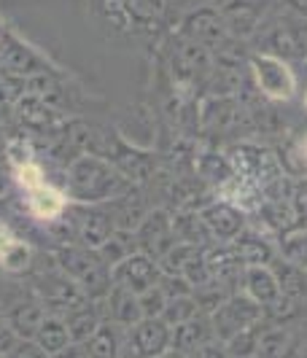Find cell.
Returning <instances> with one entry per match:
<instances>
[{
	"label": "cell",
	"mask_w": 307,
	"mask_h": 358,
	"mask_svg": "<svg viewBox=\"0 0 307 358\" xmlns=\"http://www.w3.org/2000/svg\"><path fill=\"white\" fill-rule=\"evenodd\" d=\"M14 113H17V119L22 124L36 129V132H46V129H55L57 124L68 122L59 108L49 106L43 97H38L33 92H24L14 103Z\"/></svg>",
	"instance_id": "30bf717a"
},
{
	"label": "cell",
	"mask_w": 307,
	"mask_h": 358,
	"mask_svg": "<svg viewBox=\"0 0 307 358\" xmlns=\"http://www.w3.org/2000/svg\"><path fill=\"white\" fill-rule=\"evenodd\" d=\"M251 73L259 92L272 103H289L297 94V76L291 65L275 54H253Z\"/></svg>",
	"instance_id": "3957f363"
},
{
	"label": "cell",
	"mask_w": 307,
	"mask_h": 358,
	"mask_svg": "<svg viewBox=\"0 0 307 358\" xmlns=\"http://www.w3.org/2000/svg\"><path fill=\"white\" fill-rule=\"evenodd\" d=\"M283 253L297 267L307 264V234H289L286 243H283Z\"/></svg>",
	"instance_id": "4316f807"
},
{
	"label": "cell",
	"mask_w": 307,
	"mask_h": 358,
	"mask_svg": "<svg viewBox=\"0 0 307 358\" xmlns=\"http://www.w3.org/2000/svg\"><path fill=\"white\" fill-rule=\"evenodd\" d=\"M135 243H138V251L148 253L151 259H159L164 251H170L178 243L176 240L173 218L164 213V210L145 213V218L138 224V229H135Z\"/></svg>",
	"instance_id": "52a82bcc"
},
{
	"label": "cell",
	"mask_w": 307,
	"mask_h": 358,
	"mask_svg": "<svg viewBox=\"0 0 307 358\" xmlns=\"http://www.w3.org/2000/svg\"><path fill=\"white\" fill-rule=\"evenodd\" d=\"M138 302H141V310H143V318H162L164 305H167V294L162 291V286H154L143 291L138 296Z\"/></svg>",
	"instance_id": "484cf974"
},
{
	"label": "cell",
	"mask_w": 307,
	"mask_h": 358,
	"mask_svg": "<svg viewBox=\"0 0 307 358\" xmlns=\"http://www.w3.org/2000/svg\"><path fill=\"white\" fill-rule=\"evenodd\" d=\"M194 315H199V305H197V299H194V294H189V296L167 299L164 313H162V321L167 323L170 329H176V326H181V323L192 321Z\"/></svg>",
	"instance_id": "7402d4cb"
},
{
	"label": "cell",
	"mask_w": 307,
	"mask_h": 358,
	"mask_svg": "<svg viewBox=\"0 0 307 358\" xmlns=\"http://www.w3.org/2000/svg\"><path fill=\"white\" fill-rule=\"evenodd\" d=\"M302 154H305V159H307V138L302 141Z\"/></svg>",
	"instance_id": "e575fe53"
},
{
	"label": "cell",
	"mask_w": 307,
	"mask_h": 358,
	"mask_svg": "<svg viewBox=\"0 0 307 358\" xmlns=\"http://www.w3.org/2000/svg\"><path fill=\"white\" fill-rule=\"evenodd\" d=\"M262 310L264 307L256 305L251 296H245V294L243 296H232V299H224L213 310V315H210V326H213L216 340L229 342L235 334L256 326V323L262 321Z\"/></svg>",
	"instance_id": "277c9868"
},
{
	"label": "cell",
	"mask_w": 307,
	"mask_h": 358,
	"mask_svg": "<svg viewBox=\"0 0 307 358\" xmlns=\"http://www.w3.org/2000/svg\"><path fill=\"white\" fill-rule=\"evenodd\" d=\"M243 288H245V296H251L253 302L262 307L275 305V302L283 296V294H280V283H278V275H275L270 267H264V264H251V267H245Z\"/></svg>",
	"instance_id": "7c38bea8"
},
{
	"label": "cell",
	"mask_w": 307,
	"mask_h": 358,
	"mask_svg": "<svg viewBox=\"0 0 307 358\" xmlns=\"http://www.w3.org/2000/svg\"><path fill=\"white\" fill-rule=\"evenodd\" d=\"M14 237H17V234H14V229H11L6 221H0V256H3V251H6V248L14 243Z\"/></svg>",
	"instance_id": "1f68e13d"
},
{
	"label": "cell",
	"mask_w": 307,
	"mask_h": 358,
	"mask_svg": "<svg viewBox=\"0 0 307 358\" xmlns=\"http://www.w3.org/2000/svg\"><path fill=\"white\" fill-rule=\"evenodd\" d=\"M87 348L90 358H119V345H122V329L116 323L103 321L97 326V331L87 342H81Z\"/></svg>",
	"instance_id": "ac0fdd59"
},
{
	"label": "cell",
	"mask_w": 307,
	"mask_h": 358,
	"mask_svg": "<svg viewBox=\"0 0 307 358\" xmlns=\"http://www.w3.org/2000/svg\"><path fill=\"white\" fill-rule=\"evenodd\" d=\"M173 329L162 318H141L135 326L122 329L119 358H157L170 348Z\"/></svg>",
	"instance_id": "7a4b0ae2"
},
{
	"label": "cell",
	"mask_w": 307,
	"mask_h": 358,
	"mask_svg": "<svg viewBox=\"0 0 307 358\" xmlns=\"http://www.w3.org/2000/svg\"><path fill=\"white\" fill-rule=\"evenodd\" d=\"M202 224L208 227V232L221 237V240H235L240 229H243V210L235 208L232 202H218V205H210L205 208L202 213Z\"/></svg>",
	"instance_id": "4fadbf2b"
},
{
	"label": "cell",
	"mask_w": 307,
	"mask_h": 358,
	"mask_svg": "<svg viewBox=\"0 0 307 358\" xmlns=\"http://www.w3.org/2000/svg\"><path fill=\"white\" fill-rule=\"evenodd\" d=\"M46 315L49 313H46L43 302H19V305L6 310V321H8V326L17 331L22 340H33L38 326L43 323Z\"/></svg>",
	"instance_id": "2e32d148"
},
{
	"label": "cell",
	"mask_w": 307,
	"mask_h": 358,
	"mask_svg": "<svg viewBox=\"0 0 307 358\" xmlns=\"http://www.w3.org/2000/svg\"><path fill=\"white\" fill-rule=\"evenodd\" d=\"M6 358H52L36 340H22Z\"/></svg>",
	"instance_id": "83f0119b"
},
{
	"label": "cell",
	"mask_w": 307,
	"mask_h": 358,
	"mask_svg": "<svg viewBox=\"0 0 307 358\" xmlns=\"http://www.w3.org/2000/svg\"><path fill=\"white\" fill-rule=\"evenodd\" d=\"M213 337H216V334H213V326L205 321V318L194 315L192 321H186V323H181V326H176V329H173L170 348L181 350L183 356H186V353H192V350L202 348L205 342H210Z\"/></svg>",
	"instance_id": "e0dca14e"
},
{
	"label": "cell",
	"mask_w": 307,
	"mask_h": 358,
	"mask_svg": "<svg viewBox=\"0 0 307 358\" xmlns=\"http://www.w3.org/2000/svg\"><path fill=\"white\" fill-rule=\"evenodd\" d=\"M52 358H90V353H87V348H84L81 342H71L68 348H62V350L55 353Z\"/></svg>",
	"instance_id": "4dcf8cb0"
},
{
	"label": "cell",
	"mask_w": 307,
	"mask_h": 358,
	"mask_svg": "<svg viewBox=\"0 0 307 358\" xmlns=\"http://www.w3.org/2000/svg\"><path fill=\"white\" fill-rule=\"evenodd\" d=\"M73 227H76V243L87 248H100L116 232L110 213L100 205H81V210L73 213Z\"/></svg>",
	"instance_id": "9c48e42d"
},
{
	"label": "cell",
	"mask_w": 307,
	"mask_h": 358,
	"mask_svg": "<svg viewBox=\"0 0 307 358\" xmlns=\"http://www.w3.org/2000/svg\"><path fill=\"white\" fill-rule=\"evenodd\" d=\"M232 253H235L237 259L243 262V264H270L272 262V248L262 240V237H256V234H237L235 240H232Z\"/></svg>",
	"instance_id": "ffe728a7"
},
{
	"label": "cell",
	"mask_w": 307,
	"mask_h": 358,
	"mask_svg": "<svg viewBox=\"0 0 307 358\" xmlns=\"http://www.w3.org/2000/svg\"><path fill=\"white\" fill-rule=\"evenodd\" d=\"M280 294H286L289 299H299V296H305L307 291V283L305 278H302V272H299V267L297 264H283V269H280Z\"/></svg>",
	"instance_id": "d4e9b609"
},
{
	"label": "cell",
	"mask_w": 307,
	"mask_h": 358,
	"mask_svg": "<svg viewBox=\"0 0 307 358\" xmlns=\"http://www.w3.org/2000/svg\"><path fill=\"white\" fill-rule=\"evenodd\" d=\"M22 197H24V210H27V215L33 221H41V224H52L57 218H62V215L68 213V208H71L68 194L62 189L52 186L49 180L24 189Z\"/></svg>",
	"instance_id": "ba28073f"
},
{
	"label": "cell",
	"mask_w": 307,
	"mask_h": 358,
	"mask_svg": "<svg viewBox=\"0 0 307 358\" xmlns=\"http://www.w3.org/2000/svg\"><path fill=\"white\" fill-rule=\"evenodd\" d=\"M110 278H113V286L124 288V291H132V294L141 296L148 288L159 286L162 269H159V264H157L148 253L135 251L110 267Z\"/></svg>",
	"instance_id": "5b68a950"
},
{
	"label": "cell",
	"mask_w": 307,
	"mask_h": 358,
	"mask_svg": "<svg viewBox=\"0 0 307 358\" xmlns=\"http://www.w3.org/2000/svg\"><path fill=\"white\" fill-rule=\"evenodd\" d=\"M110 218H113V224H116V229H127V232H132V229H138V224L145 218V199L143 194L138 192V189H127L122 197L110 199Z\"/></svg>",
	"instance_id": "5bb4252c"
},
{
	"label": "cell",
	"mask_w": 307,
	"mask_h": 358,
	"mask_svg": "<svg viewBox=\"0 0 307 358\" xmlns=\"http://www.w3.org/2000/svg\"><path fill=\"white\" fill-rule=\"evenodd\" d=\"M33 264H36V251L22 237H14V243L0 256V267H3V272H8V275H24V272L33 269Z\"/></svg>",
	"instance_id": "44dd1931"
},
{
	"label": "cell",
	"mask_w": 307,
	"mask_h": 358,
	"mask_svg": "<svg viewBox=\"0 0 307 358\" xmlns=\"http://www.w3.org/2000/svg\"><path fill=\"white\" fill-rule=\"evenodd\" d=\"M19 342H22V337H19L17 331L8 326V321L6 318H0V358H6L14 348H17Z\"/></svg>",
	"instance_id": "f1b7e54d"
},
{
	"label": "cell",
	"mask_w": 307,
	"mask_h": 358,
	"mask_svg": "<svg viewBox=\"0 0 307 358\" xmlns=\"http://www.w3.org/2000/svg\"><path fill=\"white\" fill-rule=\"evenodd\" d=\"M36 159V151H33V143L27 141V138H8L6 141V164L11 167V170H17L22 164H27V162Z\"/></svg>",
	"instance_id": "cb8c5ba5"
},
{
	"label": "cell",
	"mask_w": 307,
	"mask_h": 358,
	"mask_svg": "<svg viewBox=\"0 0 307 358\" xmlns=\"http://www.w3.org/2000/svg\"><path fill=\"white\" fill-rule=\"evenodd\" d=\"M62 321L68 326V334H71L73 342H87L97 331V326L103 323V315L97 310V302H81V305L65 310Z\"/></svg>",
	"instance_id": "9a60e30c"
},
{
	"label": "cell",
	"mask_w": 307,
	"mask_h": 358,
	"mask_svg": "<svg viewBox=\"0 0 307 358\" xmlns=\"http://www.w3.org/2000/svg\"><path fill=\"white\" fill-rule=\"evenodd\" d=\"M245 358H259V356H245Z\"/></svg>",
	"instance_id": "8d00e7d4"
},
{
	"label": "cell",
	"mask_w": 307,
	"mask_h": 358,
	"mask_svg": "<svg viewBox=\"0 0 307 358\" xmlns=\"http://www.w3.org/2000/svg\"><path fill=\"white\" fill-rule=\"evenodd\" d=\"M6 33H8V27H6V24H3V22H0V38L6 36Z\"/></svg>",
	"instance_id": "836d02e7"
},
{
	"label": "cell",
	"mask_w": 307,
	"mask_h": 358,
	"mask_svg": "<svg viewBox=\"0 0 307 358\" xmlns=\"http://www.w3.org/2000/svg\"><path fill=\"white\" fill-rule=\"evenodd\" d=\"M0 71L19 78H30L38 73H57L46 57H41L30 43L19 41L11 30L0 38Z\"/></svg>",
	"instance_id": "8992f818"
},
{
	"label": "cell",
	"mask_w": 307,
	"mask_h": 358,
	"mask_svg": "<svg viewBox=\"0 0 307 358\" xmlns=\"http://www.w3.org/2000/svg\"><path fill=\"white\" fill-rule=\"evenodd\" d=\"M33 340H36L49 356L59 353L62 348H68V345L73 342L71 334H68V326H65V321H62L59 315H46L43 323L38 326V331Z\"/></svg>",
	"instance_id": "d6986e66"
},
{
	"label": "cell",
	"mask_w": 307,
	"mask_h": 358,
	"mask_svg": "<svg viewBox=\"0 0 307 358\" xmlns=\"http://www.w3.org/2000/svg\"><path fill=\"white\" fill-rule=\"evenodd\" d=\"M186 358H229V353H227V348H221L218 342H205L202 348H197V350H192V353H186Z\"/></svg>",
	"instance_id": "f546056e"
},
{
	"label": "cell",
	"mask_w": 307,
	"mask_h": 358,
	"mask_svg": "<svg viewBox=\"0 0 307 358\" xmlns=\"http://www.w3.org/2000/svg\"><path fill=\"white\" fill-rule=\"evenodd\" d=\"M97 305L106 307V318L103 321L116 323L119 329H129L143 318V310H141V302H138V294L132 291H124V288L113 286L108 291L106 299H100Z\"/></svg>",
	"instance_id": "8fae6325"
},
{
	"label": "cell",
	"mask_w": 307,
	"mask_h": 358,
	"mask_svg": "<svg viewBox=\"0 0 307 358\" xmlns=\"http://www.w3.org/2000/svg\"><path fill=\"white\" fill-rule=\"evenodd\" d=\"M305 110H307V94H305Z\"/></svg>",
	"instance_id": "d590c367"
},
{
	"label": "cell",
	"mask_w": 307,
	"mask_h": 358,
	"mask_svg": "<svg viewBox=\"0 0 307 358\" xmlns=\"http://www.w3.org/2000/svg\"><path fill=\"white\" fill-rule=\"evenodd\" d=\"M291 350V340L283 329H270L259 334L256 342V356L259 358H286Z\"/></svg>",
	"instance_id": "603a6c76"
},
{
	"label": "cell",
	"mask_w": 307,
	"mask_h": 358,
	"mask_svg": "<svg viewBox=\"0 0 307 358\" xmlns=\"http://www.w3.org/2000/svg\"><path fill=\"white\" fill-rule=\"evenodd\" d=\"M11 178H14V170H11L8 164H3V162H0V197L6 194V189H8Z\"/></svg>",
	"instance_id": "d6a6232c"
},
{
	"label": "cell",
	"mask_w": 307,
	"mask_h": 358,
	"mask_svg": "<svg viewBox=\"0 0 307 358\" xmlns=\"http://www.w3.org/2000/svg\"><path fill=\"white\" fill-rule=\"evenodd\" d=\"M129 189V180L116 170V164L97 154H76L65 164L62 192L76 205H103L122 197Z\"/></svg>",
	"instance_id": "6da1fadb"
}]
</instances>
